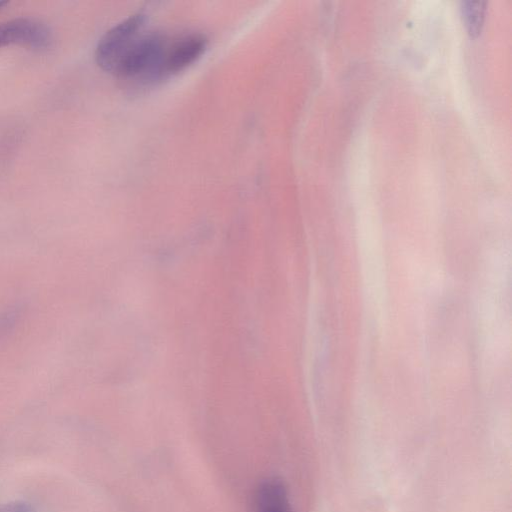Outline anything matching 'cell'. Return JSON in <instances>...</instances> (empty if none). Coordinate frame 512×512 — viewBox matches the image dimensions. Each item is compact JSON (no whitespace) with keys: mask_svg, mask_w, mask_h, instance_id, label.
<instances>
[{"mask_svg":"<svg viewBox=\"0 0 512 512\" xmlns=\"http://www.w3.org/2000/svg\"><path fill=\"white\" fill-rule=\"evenodd\" d=\"M168 40L160 32L140 34L125 51L112 73L126 79L156 80Z\"/></svg>","mask_w":512,"mask_h":512,"instance_id":"obj_1","label":"cell"},{"mask_svg":"<svg viewBox=\"0 0 512 512\" xmlns=\"http://www.w3.org/2000/svg\"><path fill=\"white\" fill-rule=\"evenodd\" d=\"M145 22V15L133 14L109 29L99 40L95 59L105 71L112 72L115 65L139 36Z\"/></svg>","mask_w":512,"mask_h":512,"instance_id":"obj_2","label":"cell"},{"mask_svg":"<svg viewBox=\"0 0 512 512\" xmlns=\"http://www.w3.org/2000/svg\"><path fill=\"white\" fill-rule=\"evenodd\" d=\"M52 35L46 24L28 17L15 18L0 24V48L19 44L34 49L50 46Z\"/></svg>","mask_w":512,"mask_h":512,"instance_id":"obj_3","label":"cell"},{"mask_svg":"<svg viewBox=\"0 0 512 512\" xmlns=\"http://www.w3.org/2000/svg\"><path fill=\"white\" fill-rule=\"evenodd\" d=\"M207 47V38L200 33H190L168 43L160 68V77L184 70L196 61Z\"/></svg>","mask_w":512,"mask_h":512,"instance_id":"obj_4","label":"cell"},{"mask_svg":"<svg viewBox=\"0 0 512 512\" xmlns=\"http://www.w3.org/2000/svg\"><path fill=\"white\" fill-rule=\"evenodd\" d=\"M256 512H291L286 488L279 479H268L260 485Z\"/></svg>","mask_w":512,"mask_h":512,"instance_id":"obj_5","label":"cell"},{"mask_svg":"<svg viewBox=\"0 0 512 512\" xmlns=\"http://www.w3.org/2000/svg\"><path fill=\"white\" fill-rule=\"evenodd\" d=\"M486 2L465 1L461 5L462 17L467 31L471 36H477L482 28Z\"/></svg>","mask_w":512,"mask_h":512,"instance_id":"obj_6","label":"cell"},{"mask_svg":"<svg viewBox=\"0 0 512 512\" xmlns=\"http://www.w3.org/2000/svg\"><path fill=\"white\" fill-rule=\"evenodd\" d=\"M0 512H32L31 508L24 503H9L0 506Z\"/></svg>","mask_w":512,"mask_h":512,"instance_id":"obj_7","label":"cell"},{"mask_svg":"<svg viewBox=\"0 0 512 512\" xmlns=\"http://www.w3.org/2000/svg\"><path fill=\"white\" fill-rule=\"evenodd\" d=\"M6 3H7V2L0 1V8H1L2 6H4Z\"/></svg>","mask_w":512,"mask_h":512,"instance_id":"obj_8","label":"cell"}]
</instances>
